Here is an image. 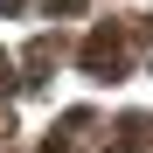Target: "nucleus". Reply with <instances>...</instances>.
I'll list each match as a JSON object with an SVG mask.
<instances>
[{
    "label": "nucleus",
    "instance_id": "f257e3e1",
    "mask_svg": "<svg viewBox=\"0 0 153 153\" xmlns=\"http://www.w3.org/2000/svg\"><path fill=\"white\" fill-rule=\"evenodd\" d=\"M84 70H118V49H111V35H91V49H84Z\"/></svg>",
    "mask_w": 153,
    "mask_h": 153
},
{
    "label": "nucleus",
    "instance_id": "f03ea898",
    "mask_svg": "<svg viewBox=\"0 0 153 153\" xmlns=\"http://www.w3.org/2000/svg\"><path fill=\"white\" fill-rule=\"evenodd\" d=\"M14 7H21V0H0V14H14Z\"/></svg>",
    "mask_w": 153,
    "mask_h": 153
},
{
    "label": "nucleus",
    "instance_id": "7ed1b4c3",
    "mask_svg": "<svg viewBox=\"0 0 153 153\" xmlns=\"http://www.w3.org/2000/svg\"><path fill=\"white\" fill-rule=\"evenodd\" d=\"M118 153H132V146H118Z\"/></svg>",
    "mask_w": 153,
    "mask_h": 153
}]
</instances>
